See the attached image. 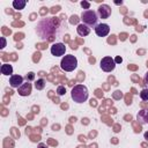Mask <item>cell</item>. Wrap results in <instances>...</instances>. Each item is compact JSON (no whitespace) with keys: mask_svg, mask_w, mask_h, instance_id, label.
<instances>
[{"mask_svg":"<svg viewBox=\"0 0 148 148\" xmlns=\"http://www.w3.org/2000/svg\"><path fill=\"white\" fill-rule=\"evenodd\" d=\"M0 71H1V73H2L3 75H10V76H12V74H13V67H12V65H9V64H3V65H1Z\"/></svg>","mask_w":148,"mask_h":148,"instance_id":"cell-12","label":"cell"},{"mask_svg":"<svg viewBox=\"0 0 148 148\" xmlns=\"http://www.w3.org/2000/svg\"><path fill=\"white\" fill-rule=\"evenodd\" d=\"M37 148H47V147H46V145H45V143H42V142H40V143L38 145V147H37Z\"/></svg>","mask_w":148,"mask_h":148,"instance_id":"cell-23","label":"cell"},{"mask_svg":"<svg viewBox=\"0 0 148 148\" xmlns=\"http://www.w3.org/2000/svg\"><path fill=\"white\" fill-rule=\"evenodd\" d=\"M6 46V39H5V37H1V49H3Z\"/></svg>","mask_w":148,"mask_h":148,"instance_id":"cell-19","label":"cell"},{"mask_svg":"<svg viewBox=\"0 0 148 148\" xmlns=\"http://www.w3.org/2000/svg\"><path fill=\"white\" fill-rule=\"evenodd\" d=\"M50 50H51L52 56H54V57H61L66 52V46L62 43H56V44H53L51 46Z\"/></svg>","mask_w":148,"mask_h":148,"instance_id":"cell-5","label":"cell"},{"mask_svg":"<svg viewBox=\"0 0 148 148\" xmlns=\"http://www.w3.org/2000/svg\"><path fill=\"white\" fill-rule=\"evenodd\" d=\"M145 83L147 84V87H148V72L146 73V75H145Z\"/></svg>","mask_w":148,"mask_h":148,"instance_id":"cell-22","label":"cell"},{"mask_svg":"<svg viewBox=\"0 0 148 148\" xmlns=\"http://www.w3.org/2000/svg\"><path fill=\"white\" fill-rule=\"evenodd\" d=\"M9 83L13 88H20L23 84V76L21 75H12L9 77Z\"/></svg>","mask_w":148,"mask_h":148,"instance_id":"cell-9","label":"cell"},{"mask_svg":"<svg viewBox=\"0 0 148 148\" xmlns=\"http://www.w3.org/2000/svg\"><path fill=\"white\" fill-rule=\"evenodd\" d=\"M99 66H101V68L104 72H112L116 68V62H114V59L113 58H111V57H104V58H102V60L99 62Z\"/></svg>","mask_w":148,"mask_h":148,"instance_id":"cell-4","label":"cell"},{"mask_svg":"<svg viewBox=\"0 0 148 148\" xmlns=\"http://www.w3.org/2000/svg\"><path fill=\"white\" fill-rule=\"evenodd\" d=\"M31 89H32V86L29 81H27L25 83H23L20 88H17V92L18 95L21 96H29L31 94Z\"/></svg>","mask_w":148,"mask_h":148,"instance_id":"cell-8","label":"cell"},{"mask_svg":"<svg viewBox=\"0 0 148 148\" xmlns=\"http://www.w3.org/2000/svg\"><path fill=\"white\" fill-rule=\"evenodd\" d=\"M76 22H77V16L76 15H73L71 17V23H76Z\"/></svg>","mask_w":148,"mask_h":148,"instance_id":"cell-18","label":"cell"},{"mask_svg":"<svg viewBox=\"0 0 148 148\" xmlns=\"http://www.w3.org/2000/svg\"><path fill=\"white\" fill-rule=\"evenodd\" d=\"M136 120L141 125L148 124V110H141V111H139L138 114H136Z\"/></svg>","mask_w":148,"mask_h":148,"instance_id":"cell-10","label":"cell"},{"mask_svg":"<svg viewBox=\"0 0 148 148\" xmlns=\"http://www.w3.org/2000/svg\"><path fill=\"white\" fill-rule=\"evenodd\" d=\"M34 77H35V74H34L32 72H30V73L27 75V80H28V81H30V80H34Z\"/></svg>","mask_w":148,"mask_h":148,"instance_id":"cell-17","label":"cell"},{"mask_svg":"<svg viewBox=\"0 0 148 148\" xmlns=\"http://www.w3.org/2000/svg\"><path fill=\"white\" fill-rule=\"evenodd\" d=\"M81 21L83 24L90 27H96L97 25V21H98V15L95 10L91 9H86L82 12L81 14Z\"/></svg>","mask_w":148,"mask_h":148,"instance_id":"cell-2","label":"cell"},{"mask_svg":"<svg viewBox=\"0 0 148 148\" xmlns=\"http://www.w3.org/2000/svg\"><path fill=\"white\" fill-rule=\"evenodd\" d=\"M25 5H27V1L25 0H14L13 1V7H14V9H23L24 7H25Z\"/></svg>","mask_w":148,"mask_h":148,"instance_id":"cell-13","label":"cell"},{"mask_svg":"<svg viewBox=\"0 0 148 148\" xmlns=\"http://www.w3.org/2000/svg\"><path fill=\"white\" fill-rule=\"evenodd\" d=\"M140 98L142 101H148V88H145L140 92Z\"/></svg>","mask_w":148,"mask_h":148,"instance_id":"cell-15","label":"cell"},{"mask_svg":"<svg viewBox=\"0 0 148 148\" xmlns=\"http://www.w3.org/2000/svg\"><path fill=\"white\" fill-rule=\"evenodd\" d=\"M60 67L65 72H72L77 67V59L73 54H67L61 59Z\"/></svg>","mask_w":148,"mask_h":148,"instance_id":"cell-3","label":"cell"},{"mask_svg":"<svg viewBox=\"0 0 148 148\" xmlns=\"http://www.w3.org/2000/svg\"><path fill=\"white\" fill-rule=\"evenodd\" d=\"M97 15L101 18H109L111 15V7L108 5H101L97 8Z\"/></svg>","mask_w":148,"mask_h":148,"instance_id":"cell-7","label":"cell"},{"mask_svg":"<svg viewBox=\"0 0 148 148\" xmlns=\"http://www.w3.org/2000/svg\"><path fill=\"white\" fill-rule=\"evenodd\" d=\"M143 136H145V139L148 141V131L147 132H145V134H143Z\"/></svg>","mask_w":148,"mask_h":148,"instance_id":"cell-24","label":"cell"},{"mask_svg":"<svg viewBox=\"0 0 148 148\" xmlns=\"http://www.w3.org/2000/svg\"><path fill=\"white\" fill-rule=\"evenodd\" d=\"M57 94H58L59 96L65 95V94H66V88H65L64 86H59V87L57 88Z\"/></svg>","mask_w":148,"mask_h":148,"instance_id":"cell-16","label":"cell"},{"mask_svg":"<svg viewBox=\"0 0 148 148\" xmlns=\"http://www.w3.org/2000/svg\"><path fill=\"white\" fill-rule=\"evenodd\" d=\"M35 87H36V89H37V90H42V89L45 87V81H44L43 79L37 80V81H36V83H35Z\"/></svg>","mask_w":148,"mask_h":148,"instance_id":"cell-14","label":"cell"},{"mask_svg":"<svg viewBox=\"0 0 148 148\" xmlns=\"http://www.w3.org/2000/svg\"><path fill=\"white\" fill-rule=\"evenodd\" d=\"M95 32L99 37H105L110 32V27L106 23H99L95 27Z\"/></svg>","mask_w":148,"mask_h":148,"instance_id":"cell-6","label":"cell"},{"mask_svg":"<svg viewBox=\"0 0 148 148\" xmlns=\"http://www.w3.org/2000/svg\"><path fill=\"white\" fill-rule=\"evenodd\" d=\"M81 6H82V7H86L87 9H89V3L86 2V1H82V2H81Z\"/></svg>","mask_w":148,"mask_h":148,"instance_id":"cell-21","label":"cell"},{"mask_svg":"<svg viewBox=\"0 0 148 148\" xmlns=\"http://www.w3.org/2000/svg\"><path fill=\"white\" fill-rule=\"evenodd\" d=\"M76 31H77L79 36H81V37H84V36L89 35V32H90V28H89L88 25H86V24L81 23V24H79V25H77V28H76Z\"/></svg>","mask_w":148,"mask_h":148,"instance_id":"cell-11","label":"cell"},{"mask_svg":"<svg viewBox=\"0 0 148 148\" xmlns=\"http://www.w3.org/2000/svg\"><path fill=\"white\" fill-rule=\"evenodd\" d=\"M114 3H116V5H121L123 1H114Z\"/></svg>","mask_w":148,"mask_h":148,"instance_id":"cell-25","label":"cell"},{"mask_svg":"<svg viewBox=\"0 0 148 148\" xmlns=\"http://www.w3.org/2000/svg\"><path fill=\"white\" fill-rule=\"evenodd\" d=\"M121 61H123L121 57H116V58H114V62H116V64H120Z\"/></svg>","mask_w":148,"mask_h":148,"instance_id":"cell-20","label":"cell"},{"mask_svg":"<svg viewBox=\"0 0 148 148\" xmlns=\"http://www.w3.org/2000/svg\"><path fill=\"white\" fill-rule=\"evenodd\" d=\"M71 96L73 98L74 102L76 103H83L88 99V96H89V92H88V89L86 86L83 84H76L72 91H71Z\"/></svg>","mask_w":148,"mask_h":148,"instance_id":"cell-1","label":"cell"}]
</instances>
